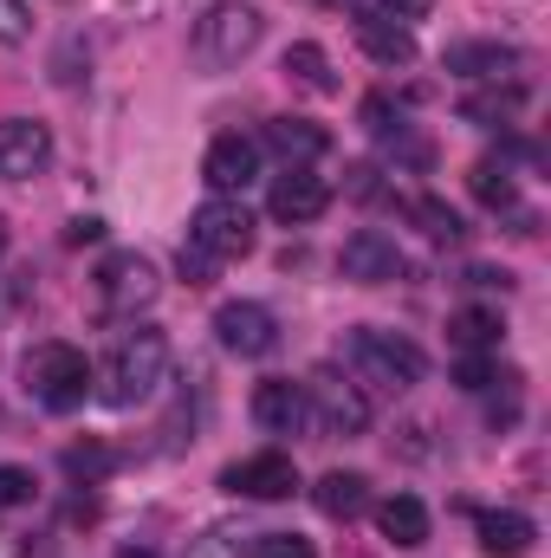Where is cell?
Here are the masks:
<instances>
[{
  "instance_id": "9c48e42d",
  "label": "cell",
  "mask_w": 551,
  "mask_h": 558,
  "mask_svg": "<svg viewBox=\"0 0 551 558\" xmlns=\"http://www.w3.org/2000/svg\"><path fill=\"white\" fill-rule=\"evenodd\" d=\"M221 487L228 494H241V500H285L292 487H298V468H292V454H247V461H234L228 474H221Z\"/></svg>"
},
{
  "instance_id": "52a82bcc",
  "label": "cell",
  "mask_w": 551,
  "mask_h": 558,
  "mask_svg": "<svg viewBox=\"0 0 551 558\" xmlns=\"http://www.w3.org/2000/svg\"><path fill=\"white\" fill-rule=\"evenodd\" d=\"M156 292H162V279H156L149 254H111L98 267V305L111 318H137L143 305H156Z\"/></svg>"
},
{
  "instance_id": "5bb4252c",
  "label": "cell",
  "mask_w": 551,
  "mask_h": 558,
  "mask_svg": "<svg viewBox=\"0 0 551 558\" xmlns=\"http://www.w3.org/2000/svg\"><path fill=\"white\" fill-rule=\"evenodd\" d=\"M267 149H273L285 169H311V162L331 149V131L311 124V118H273V124H267Z\"/></svg>"
},
{
  "instance_id": "4dcf8cb0",
  "label": "cell",
  "mask_w": 551,
  "mask_h": 558,
  "mask_svg": "<svg viewBox=\"0 0 551 558\" xmlns=\"http://www.w3.org/2000/svg\"><path fill=\"white\" fill-rule=\"evenodd\" d=\"M493 384H500V371H493L487 357H467V364H461V390H474V397H480V390H493Z\"/></svg>"
},
{
  "instance_id": "30bf717a",
  "label": "cell",
  "mask_w": 551,
  "mask_h": 558,
  "mask_svg": "<svg viewBox=\"0 0 551 558\" xmlns=\"http://www.w3.org/2000/svg\"><path fill=\"white\" fill-rule=\"evenodd\" d=\"M52 162V131L33 118H0V175L7 182H33Z\"/></svg>"
},
{
  "instance_id": "d4e9b609",
  "label": "cell",
  "mask_w": 551,
  "mask_h": 558,
  "mask_svg": "<svg viewBox=\"0 0 551 558\" xmlns=\"http://www.w3.org/2000/svg\"><path fill=\"white\" fill-rule=\"evenodd\" d=\"M467 182H474V195H480L487 208H513V202H519V189H513V169H506V162H474V175H467Z\"/></svg>"
},
{
  "instance_id": "ba28073f",
  "label": "cell",
  "mask_w": 551,
  "mask_h": 558,
  "mask_svg": "<svg viewBox=\"0 0 551 558\" xmlns=\"http://www.w3.org/2000/svg\"><path fill=\"white\" fill-rule=\"evenodd\" d=\"M215 338H221L234 357H267L279 344V318L260 299H228V305L215 312Z\"/></svg>"
},
{
  "instance_id": "2e32d148",
  "label": "cell",
  "mask_w": 551,
  "mask_h": 558,
  "mask_svg": "<svg viewBox=\"0 0 551 558\" xmlns=\"http://www.w3.org/2000/svg\"><path fill=\"white\" fill-rule=\"evenodd\" d=\"M357 46H364V52H370L377 65H390V72L415 59L409 26H403V20H390V13H364V20H357Z\"/></svg>"
},
{
  "instance_id": "5b68a950",
  "label": "cell",
  "mask_w": 551,
  "mask_h": 558,
  "mask_svg": "<svg viewBox=\"0 0 551 558\" xmlns=\"http://www.w3.org/2000/svg\"><path fill=\"white\" fill-rule=\"evenodd\" d=\"M305 422H318V435H364L370 428V403H364V390L357 384H344L338 371H311L305 377Z\"/></svg>"
},
{
  "instance_id": "3957f363",
  "label": "cell",
  "mask_w": 551,
  "mask_h": 558,
  "mask_svg": "<svg viewBox=\"0 0 551 558\" xmlns=\"http://www.w3.org/2000/svg\"><path fill=\"white\" fill-rule=\"evenodd\" d=\"M344 357L357 364V377H364V384H377V390H390V397H403V390L421 384V351H415L403 331L357 325V331L344 338Z\"/></svg>"
},
{
  "instance_id": "f546056e",
  "label": "cell",
  "mask_w": 551,
  "mask_h": 558,
  "mask_svg": "<svg viewBox=\"0 0 551 558\" xmlns=\"http://www.w3.org/2000/svg\"><path fill=\"white\" fill-rule=\"evenodd\" d=\"M33 500V474L26 468H0V507H26Z\"/></svg>"
},
{
  "instance_id": "9a60e30c",
  "label": "cell",
  "mask_w": 551,
  "mask_h": 558,
  "mask_svg": "<svg viewBox=\"0 0 551 558\" xmlns=\"http://www.w3.org/2000/svg\"><path fill=\"white\" fill-rule=\"evenodd\" d=\"M254 422H260L267 435H298V428H305V384L267 377V384L254 390Z\"/></svg>"
},
{
  "instance_id": "d6a6232c",
  "label": "cell",
  "mask_w": 551,
  "mask_h": 558,
  "mask_svg": "<svg viewBox=\"0 0 551 558\" xmlns=\"http://www.w3.org/2000/svg\"><path fill=\"white\" fill-rule=\"evenodd\" d=\"M118 558H156L149 546H118Z\"/></svg>"
},
{
  "instance_id": "836d02e7",
  "label": "cell",
  "mask_w": 551,
  "mask_h": 558,
  "mask_svg": "<svg viewBox=\"0 0 551 558\" xmlns=\"http://www.w3.org/2000/svg\"><path fill=\"white\" fill-rule=\"evenodd\" d=\"M0 254H7V221H0Z\"/></svg>"
},
{
  "instance_id": "484cf974",
  "label": "cell",
  "mask_w": 551,
  "mask_h": 558,
  "mask_svg": "<svg viewBox=\"0 0 551 558\" xmlns=\"http://www.w3.org/2000/svg\"><path fill=\"white\" fill-rule=\"evenodd\" d=\"M519 105H526V92H519V85H506V92H480V98H467V105H461V118L493 124V118H513Z\"/></svg>"
},
{
  "instance_id": "e0dca14e",
  "label": "cell",
  "mask_w": 551,
  "mask_h": 558,
  "mask_svg": "<svg viewBox=\"0 0 551 558\" xmlns=\"http://www.w3.org/2000/svg\"><path fill=\"white\" fill-rule=\"evenodd\" d=\"M377 526H383V539L403 546V553L428 546V507H421L415 494H390V500L377 507Z\"/></svg>"
},
{
  "instance_id": "8992f818",
  "label": "cell",
  "mask_w": 551,
  "mask_h": 558,
  "mask_svg": "<svg viewBox=\"0 0 551 558\" xmlns=\"http://www.w3.org/2000/svg\"><path fill=\"white\" fill-rule=\"evenodd\" d=\"M188 241H195L201 254H215L221 267L241 260V254H254V215H247V202H234V195L201 202L195 221H188Z\"/></svg>"
},
{
  "instance_id": "44dd1931",
  "label": "cell",
  "mask_w": 551,
  "mask_h": 558,
  "mask_svg": "<svg viewBox=\"0 0 551 558\" xmlns=\"http://www.w3.org/2000/svg\"><path fill=\"white\" fill-rule=\"evenodd\" d=\"M513 65H519L513 46H448V72L461 78H506Z\"/></svg>"
},
{
  "instance_id": "7c38bea8",
  "label": "cell",
  "mask_w": 551,
  "mask_h": 558,
  "mask_svg": "<svg viewBox=\"0 0 551 558\" xmlns=\"http://www.w3.org/2000/svg\"><path fill=\"white\" fill-rule=\"evenodd\" d=\"M338 267H344V279H357V286H390V279L403 274V247L390 234H377V228H357L344 241Z\"/></svg>"
},
{
  "instance_id": "ffe728a7",
  "label": "cell",
  "mask_w": 551,
  "mask_h": 558,
  "mask_svg": "<svg viewBox=\"0 0 551 558\" xmlns=\"http://www.w3.org/2000/svg\"><path fill=\"white\" fill-rule=\"evenodd\" d=\"M480 546L493 558H526L532 553V520L526 513H480Z\"/></svg>"
},
{
  "instance_id": "6da1fadb",
  "label": "cell",
  "mask_w": 551,
  "mask_h": 558,
  "mask_svg": "<svg viewBox=\"0 0 551 558\" xmlns=\"http://www.w3.org/2000/svg\"><path fill=\"white\" fill-rule=\"evenodd\" d=\"M169 377V338L162 331H124L111 344V357L91 371V390L111 403V410H137L156 397V384Z\"/></svg>"
},
{
  "instance_id": "7402d4cb",
  "label": "cell",
  "mask_w": 551,
  "mask_h": 558,
  "mask_svg": "<svg viewBox=\"0 0 551 558\" xmlns=\"http://www.w3.org/2000/svg\"><path fill=\"white\" fill-rule=\"evenodd\" d=\"M285 78H292V85H305V92H318V98H331V92H338L331 59H325L318 46H292V52H285Z\"/></svg>"
},
{
  "instance_id": "277c9868",
  "label": "cell",
  "mask_w": 551,
  "mask_h": 558,
  "mask_svg": "<svg viewBox=\"0 0 551 558\" xmlns=\"http://www.w3.org/2000/svg\"><path fill=\"white\" fill-rule=\"evenodd\" d=\"M260 33H267V20H260L254 7L221 0V7H208V13L195 20L188 52H195V65H201V72H228V65H241V59L260 46Z\"/></svg>"
},
{
  "instance_id": "603a6c76",
  "label": "cell",
  "mask_w": 551,
  "mask_h": 558,
  "mask_svg": "<svg viewBox=\"0 0 551 558\" xmlns=\"http://www.w3.org/2000/svg\"><path fill=\"white\" fill-rule=\"evenodd\" d=\"M409 215L421 221V234H428L434 247H454V241L467 234V228H461V215H454L448 202H434V195H421V202H409Z\"/></svg>"
},
{
  "instance_id": "8fae6325",
  "label": "cell",
  "mask_w": 551,
  "mask_h": 558,
  "mask_svg": "<svg viewBox=\"0 0 551 558\" xmlns=\"http://www.w3.org/2000/svg\"><path fill=\"white\" fill-rule=\"evenodd\" d=\"M325 208H331V182L311 175V169H285L273 182V195H267V215L285 221V228H305V221H318Z\"/></svg>"
},
{
  "instance_id": "cb8c5ba5",
  "label": "cell",
  "mask_w": 551,
  "mask_h": 558,
  "mask_svg": "<svg viewBox=\"0 0 551 558\" xmlns=\"http://www.w3.org/2000/svg\"><path fill=\"white\" fill-rule=\"evenodd\" d=\"M59 461H65V474H72V481H85V487H91V481H105V474L118 468V454H111L105 441H72Z\"/></svg>"
},
{
  "instance_id": "83f0119b",
  "label": "cell",
  "mask_w": 551,
  "mask_h": 558,
  "mask_svg": "<svg viewBox=\"0 0 551 558\" xmlns=\"http://www.w3.org/2000/svg\"><path fill=\"white\" fill-rule=\"evenodd\" d=\"M175 267H182V279H188V286H215V274H221V260H215V254H201L195 241L182 247V260H175Z\"/></svg>"
},
{
  "instance_id": "f1b7e54d",
  "label": "cell",
  "mask_w": 551,
  "mask_h": 558,
  "mask_svg": "<svg viewBox=\"0 0 551 558\" xmlns=\"http://www.w3.org/2000/svg\"><path fill=\"white\" fill-rule=\"evenodd\" d=\"M26 33H33V7H26V0H0V39L20 46Z\"/></svg>"
},
{
  "instance_id": "7a4b0ae2",
  "label": "cell",
  "mask_w": 551,
  "mask_h": 558,
  "mask_svg": "<svg viewBox=\"0 0 551 558\" xmlns=\"http://www.w3.org/2000/svg\"><path fill=\"white\" fill-rule=\"evenodd\" d=\"M20 377H26L33 403L52 410V416H72V410L91 397V357H85L78 344H39V351H26Z\"/></svg>"
},
{
  "instance_id": "d6986e66",
  "label": "cell",
  "mask_w": 551,
  "mask_h": 558,
  "mask_svg": "<svg viewBox=\"0 0 551 558\" xmlns=\"http://www.w3.org/2000/svg\"><path fill=\"white\" fill-rule=\"evenodd\" d=\"M500 331H506V325H500V312H493V305H461V312L448 318V338H454L467 357L500 351Z\"/></svg>"
},
{
  "instance_id": "4316f807",
  "label": "cell",
  "mask_w": 551,
  "mask_h": 558,
  "mask_svg": "<svg viewBox=\"0 0 551 558\" xmlns=\"http://www.w3.org/2000/svg\"><path fill=\"white\" fill-rule=\"evenodd\" d=\"M247 558H318V553H311V539H298V533H260V539L247 546Z\"/></svg>"
},
{
  "instance_id": "ac0fdd59",
  "label": "cell",
  "mask_w": 551,
  "mask_h": 558,
  "mask_svg": "<svg viewBox=\"0 0 551 558\" xmlns=\"http://www.w3.org/2000/svg\"><path fill=\"white\" fill-rule=\"evenodd\" d=\"M311 500H318L325 520H357V513H370V481L338 468V474H325V481L311 487Z\"/></svg>"
},
{
  "instance_id": "1f68e13d",
  "label": "cell",
  "mask_w": 551,
  "mask_h": 558,
  "mask_svg": "<svg viewBox=\"0 0 551 558\" xmlns=\"http://www.w3.org/2000/svg\"><path fill=\"white\" fill-rule=\"evenodd\" d=\"M377 13H390V20H421V13H434V0H383Z\"/></svg>"
},
{
  "instance_id": "4fadbf2b",
  "label": "cell",
  "mask_w": 551,
  "mask_h": 558,
  "mask_svg": "<svg viewBox=\"0 0 551 558\" xmlns=\"http://www.w3.org/2000/svg\"><path fill=\"white\" fill-rule=\"evenodd\" d=\"M201 175H208V189H215V195H241V189L260 175V143H254V137H215V143H208Z\"/></svg>"
}]
</instances>
